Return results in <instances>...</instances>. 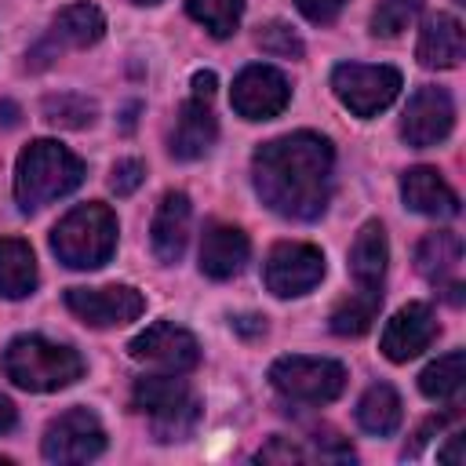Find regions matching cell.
I'll return each instance as SVG.
<instances>
[{"label": "cell", "mask_w": 466, "mask_h": 466, "mask_svg": "<svg viewBox=\"0 0 466 466\" xmlns=\"http://www.w3.org/2000/svg\"><path fill=\"white\" fill-rule=\"evenodd\" d=\"M331 142L313 131H295L255 149L251 178L262 204L284 218L313 222L331 200Z\"/></svg>", "instance_id": "obj_1"}, {"label": "cell", "mask_w": 466, "mask_h": 466, "mask_svg": "<svg viewBox=\"0 0 466 466\" xmlns=\"http://www.w3.org/2000/svg\"><path fill=\"white\" fill-rule=\"evenodd\" d=\"M80 182H84L80 157L51 138L25 146L15 164V200L22 211H36V208L73 193Z\"/></svg>", "instance_id": "obj_2"}, {"label": "cell", "mask_w": 466, "mask_h": 466, "mask_svg": "<svg viewBox=\"0 0 466 466\" xmlns=\"http://www.w3.org/2000/svg\"><path fill=\"white\" fill-rule=\"evenodd\" d=\"M0 368L15 386L33 390V393L62 390L84 375V360L76 350H69L62 342H47L40 335H22V339L7 342Z\"/></svg>", "instance_id": "obj_3"}, {"label": "cell", "mask_w": 466, "mask_h": 466, "mask_svg": "<svg viewBox=\"0 0 466 466\" xmlns=\"http://www.w3.org/2000/svg\"><path fill=\"white\" fill-rule=\"evenodd\" d=\"M51 251L69 269H98L116 251V215L106 204H80L51 229Z\"/></svg>", "instance_id": "obj_4"}, {"label": "cell", "mask_w": 466, "mask_h": 466, "mask_svg": "<svg viewBox=\"0 0 466 466\" xmlns=\"http://www.w3.org/2000/svg\"><path fill=\"white\" fill-rule=\"evenodd\" d=\"M131 404L142 415H149L157 441H186L200 419V404L193 390L167 371L138 379L131 390Z\"/></svg>", "instance_id": "obj_5"}, {"label": "cell", "mask_w": 466, "mask_h": 466, "mask_svg": "<svg viewBox=\"0 0 466 466\" xmlns=\"http://www.w3.org/2000/svg\"><path fill=\"white\" fill-rule=\"evenodd\" d=\"M269 382L288 400L328 404L346 390V368L328 357H280L269 368Z\"/></svg>", "instance_id": "obj_6"}, {"label": "cell", "mask_w": 466, "mask_h": 466, "mask_svg": "<svg viewBox=\"0 0 466 466\" xmlns=\"http://www.w3.org/2000/svg\"><path fill=\"white\" fill-rule=\"evenodd\" d=\"M331 87L339 102L357 116L382 113L400 95V73L393 66H364V62H342L331 73Z\"/></svg>", "instance_id": "obj_7"}, {"label": "cell", "mask_w": 466, "mask_h": 466, "mask_svg": "<svg viewBox=\"0 0 466 466\" xmlns=\"http://www.w3.org/2000/svg\"><path fill=\"white\" fill-rule=\"evenodd\" d=\"M266 288L280 299H291V295H306L320 284L324 277V255L320 248L313 244H302V240H280L269 248L266 255Z\"/></svg>", "instance_id": "obj_8"}, {"label": "cell", "mask_w": 466, "mask_h": 466, "mask_svg": "<svg viewBox=\"0 0 466 466\" xmlns=\"http://www.w3.org/2000/svg\"><path fill=\"white\" fill-rule=\"evenodd\" d=\"M127 353L138 360V364H149L157 371H167V375H182V371H193L197 360H200V346L197 339L178 328V324H149L142 335H135L127 342Z\"/></svg>", "instance_id": "obj_9"}, {"label": "cell", "mask_w": 466, "mask_h": 466, "mask_svg": "<svg viewBox=\"0 0 466 466\" xmlns=\"http://www.w3.org/2000/svg\"><path fill=\"white\" fill-rule=\"evenodd\" d=\"M106 448V430L87 408L62 411L44 433V459L47 462H91Z\"/></svg>", "instance_id": "obj_10"}, {"label": "cell", "mask_w": 466, "mask_h": 466, "mask_svg": "<svg viewBox=\"0 0 466 466\" xmlns=\"http://www.w3.org/2000/svg\"><path fill=\"white\" fill-rule=\"evenodd\" d=\"M66 306L91 328H120L142 317L146 299L127 284H106V288H69Z\"/></svg>", "instance_id": "obj_11"}, {"label": "cell", "mask_w": 466, "mask_h": 466, "mask_svg": "<svg viewBox=\"0 0 466 466\" xmlns=\"http://www.w3.org/2000/svg\"><path fill=\"white\" fill-rule=\"evenodd\" d=\"M288 98H291V87H288L284 73L273 69V66H262V62L258 66H244L237 73L233 95H229L233 109L244 120H269L288 106Z\"/></svg>", "instance_id": "obj_12"}, {"label": "cell", "mask_w": 466, "mask_h": 466, "mask_svg": "<svg viewBox=\"0 0 466 466\" xmlns=\"http://www.w3.org/2000/svg\"><path fill=\"white\" fill-rule=\"evenodd\" d=\"M451 124H455V106H451V95L444 87H419L404 109V120H400V138L415 149H426V146H437L451 135Z\"/></svg>", "instance_id": "obj_13"}, {"label": "cell", "mask_w": 466, "mask_h": 466, "mask_svg": "<svg viewBox=\"0 0 466 466\" xmlns=\"http://www.w3.org/2000/svg\"><path fill=\"white\" fill-rule=\"evenodd\" d=\"M433 335H437V317H433V309H430L426 302H408V306H400V309L390 317V324H386V331H382V353H386L393 364H404V360L419 357V353L433 342Z\"/></svg>", "instance_id": "obj_14"}, {"label": "cell", "mask_w": 466, "mask_h": 466, "mask_svg": "<svg viewBox=\"0 0 466 466\" xmlns=\"http://www.w3.org/2000/svg\"><path fill=\"white\" fill-rule=\"evenodd\" d=\"M218 138V120L208 106V98H189L178 106L175 127H171V157L178 160H200Z\"/></svg>", "instance_id": "obj_15"}, {"label": "cell", "mask_w": 466, "mask_h": 466, "mask_svg": "<svg viewBox=\"0 0 466 466\" xmlns=\"http://www.w3.org/2000/svg\"><path fill=\"white\" fill-rule=\"evenodd\" d=\"M248 262V233L229 222H208L200 240V273L211 280H229Z\"/></svg>", "instance_id": "obj_16"}, {"label": "cell", "mask_w": 466, "mask_h": 466, "mask_svg": "<svg viewBox=\"0 0 466 466\" xmlns=\"http://www.w3.org/2000/svg\"><path fill=\"white\" fill-rule=\"evenodd\" d=\"M189 197L182 189H171L164 193L157 215H153V229H149V244H153V255L160 262H178L182 251H186V240H189Z\"/></svg>", "instance_id": "obj_17"}, {"label": "cell", "mask_w": 466, "mask_h": 466, "mask_svg": "<svg viewBox=\"0 0 466 466\" xmlns=\"http://www.w3.org/2000/svg\"><path fill=\"white\" fill-rule=\"evenodd\" d=\"M400 197L411 211L430 215V218H451L459 215V197L455 189L433 171V167H411L400 178Z\"/></svg>", "instance_id": "obj_18"}, {"label": "cell", "mask_w": 466, "mask_h": 466, "mask_svg": "<svg viewBox=\"0 0 466 466\" xmlns=\"http://www.w3.org/2000/svg\"><path fill=\"white\" fill-rule=\"evenodd\" d=\"M462 51H466V33H462V22L455 15H433L426 25H422V36H419V62L430 66V69H451L462 62Z\"/></svg>", "instance_id": "obj_19"}, {"label": "cell", "mask_w": 466, "mask_h": 466, "mask_svg": "<svg viewBox=\"0 0 466 466\" xmlns=\"http://www.w3.org/2000/svg\"><path fill=\"white\" fill-rule=\"evenodd\" d=\"M386 262H390V244L382 222H364L350 248V273L357 288H382Z\"/></svg>", "instance_id": "obj_20"}, {"label": "cell", "mask_w": 466, "mask_h": 466, "mask_svg": "<svg viewBox=\"0 0 466 466\" xmlns=\"http://www.w3.org/2000/svg\"><path fill=\"white\" fill-rule=\"evenodd\" d=\"M459 262H462V240L451 229L426 233L415 248V269L433 284H451Z\"/></svg>", "instance_id": "obj_21"}, {"label": "cell", "mask_w": 466, "mask_h": 466, "mask_svg": "<svg viewBox=\"0 0 466 466\" xmlns=\"http://www.w3.org/2000/svg\"><path fill=\"white\" fill-rule=\"evenodd\" d=\"M36 288V258L33 248L18 237L0 240V295L4 299H25Z\"/></svg>", "instance_id": "obj_22"}, {"label": "cell", "mask_w": 466, "mask_h": 466, "mask_svg": "<svg viewBox=\"0 0 466 466\" xmlns=\"http://www.w3.org/2000/svg\"><path fill=\"white\" fill-rule=\"evenodd\" d=\"M382 306V288H357L331 309V331L342 339H357L371 328Z\"/></svg>", "instance_id": "obj_23"}, {"label": "cell", "mask_w": 466, "mask_h": 466, "mask_svg": "<svg viewBox=\"0 0 466 466\" xmlns=\"http://www.w3.org/2000/svg\"><path fill=\"white\" fill-rule=\"evenodd\" d=\"M462 386H466V353L462 350H451L448 357L433 360L419 375V390L437 404H455L462 397Z\"/></svg>", "instance_id": "obj_24"}, {"label": "cell", "mask_w": 466, "mask_h": 466, "mask_svg": "<svg viewBox=\"0 0 466 466\" xmlns=\"http://www.w3.org/2000/svg\"><path fill=\"white\" fill-rule=\"evenodd\" d=\"M400 397H397V390L390 386V382H375V386H368L364 390V397H360V404H357V422L368 430V433H375V437H386V433H393L397 426H400Z\"/></svg>", "instance_id": "obj_25"}, {"label": "cell", "mask_w": 466, "mask_h": 466, "mask_svg": "<svg viewBox=\"0 0 466 466\" xmlns=\"http://www.w3.org/2000/svg\"><path fill=\"white\" fill-rule=\"evenodd\" d=\"M106 33V18L95 4H69L55 15V36L73 44V47H87L98 44Z\"/></svg>", "instance_id": "obj_26"}, {"label": "cell", "mask_w": 466, "mask_h": 466, "mask_svg": "<svg viewBox=\"0 0 466 466\" xmlns=\"http://www.w3.org/2000/svg\"><path fill=\"white\" fill-rule=\"evenodd\" d=\"M186 11L211 33V36H229L244 15V0H186Z\"/></svg>", "instance_id": "obj_27"}, {"label": "cell", "mask_w": 466, "mask_h": 466, "mask_svg": "<svg viewBox=\"0 0 466 466\" xmlns=\"http://www.w3.org/2000/svg\"><path fill=\"white\" fill-rule=\"evenodd\" d=\"M98 106L87 95H47L44 98V120L55 127H87L95 120Z\"/></svg>", "instance_id": "obj_28"}, {"label": "cell", "mask_w": 466, "mask_h": 466, "mask_svg": "<svg viewBox=\"0 0 466 466\" xmlns=\"http://www.w3.org/2000/svg\"><path fill=\"white\" fill-rule=\"evenodd\" d=\"M419 15H422V0H382L371 15V33L375 36H400Z\"/></svg>", "instance_id": "obj_29"}, {"label": "cell", "mask_w": 466, "mask_h": 466, "mask_svg": "<svg viewBox=\"0 0 466 466\" xmlns=\"http://www.w3.org/2000/svg\"><path fill=\"white\" fill-rule=\"evenodd\" d=\"M255 40L273 58H302V40H299V33H291L288 22H266Z\"/></svg>", "instance_id": "obj_30"}, {"label": "cell", "mask_w": 466, "mask_h": 466, "mask_svg": "<svg viewBox=\"0 0 466 466\" xmlns=\"http://www.w3.org/2000/svg\"><path fill=\"white\" fill-rule=\"evenodd\" d=\"M142 178H146V164L135 160V157H127V160H116V164H113L109 189H113L116 197H131V193L142 186Z\"/></svg>", "instance_id": "obj_31"}, {"label": "cell", "mask_w": 466, "mask_h": 466, "mask_svg": "<svg viewBox=\"0 0 466 466\" xmlns=\"http://www.w3.org/2000/svg\"><path fill=\"white\" fill-rule=\"evenodd\" d=\"M295 459H306V451H302L291 437H273V441L258 451V462H295Z\"/></svg>", "instance_id": "obj_32"}, {"label": "cell", "mask_w": 466, "mask_h": 466, "mask_svg": "<svg viewBox=\"0 0 466 466\" xmlns=\"http://www.w3.org/2000/svg\"><path fill=\"white\" fill-rule=\"evenodd\" d=\"M342 7H346V0H299V11H302L309 22H317V25L335 22Z\"/></svg>", "instance_id": "obj_33"}, {"label": "cell", "mask_w": 466, "mask_h": 466, "mask_svg": "<svg viewBox=\"0 0 466 466\" xmlns=\"http://www.w3.org/2000/svg\"><path fill=\"white\" fill-rule=\"evenodd\" d=\"M233 328L244 335V339H258V335H266V320L262 317H233Z\"/></svg>", "instance_id": "obj_34"}, {"label": "cell", "mask_w": 466, "mask_h": 466, "mask_svg": "<svg viewBox=\"0 0 466 466\" xmlns=\"http://www.w3.org/2000/svg\"><path fill=\"white\" fill-rule=\"evenodd\" d=\"M211 95H215V73L211 69L193 73V98H211Z\"/></svg>", "instance_id": "obj_35"}, {"label": "cell", "mask_w": 466, "mask_h": 466, "mask_svg": "<svg viewBox=\"0 0 466 466\" xmlns=\"http://www.w3.org/2000/svg\"><path fill=\"white\" fill-rule=\"evenodd\" d=\"M441 462H451V466H462V433H451V444L444 451H437Z\"/></svg>", "instance_id": "obj_36"}, {"label": "cell", "mask_w": 466, "mask_h": 466, "mask_svg": "<svg viewBox=\"0 0 466 466\" xmlns=\"http://www.w3.org/2000/svg\"><path fill=\"white\" fill-rule=\"evenodd\" d=\"M18 116H22V109H18L15 102H7V98H4V102H0V127H15V124H18Z\"/></svg>", "instance_id": "obj_37"}, {"label": "cell", "mask_w": 466, "mask_h": 466, "mask_svg": "<svg viewBox=\"0 0 466 466\" xmlns=\"http://www.w3.org/2000/svg\"><path fill=\"white\" fill-rule=\"evenodd\" d=\"M11 426H15V404L0 393V433H7Z\"/></svg>", "instance_id": "obj_38"}, {"label": "cell", "mask_w": 466, "mask_h": 466, "mask_svg": "<svg viewBox=\"0 0 466 466\" xmlns=\"http://www.w3.org/2000/svg\"><path fill=\"white\" fill-rule=\"evenodd\" d=\"M138 4H157V0H138Z\"/></svg>", "instance_id": "obj_39"}, {"label": "cell", "mask_w": 466, "mask_h": 466, "mask_svg": "<svg viewBox=\"0 0 466 466\" xmlns=\"http://www.w3.org/2000/svg\"><path fill=\"white\" fill-rule=\"evenodd\" d=\"M455 4H466V0H455Z\"/></svg>", "instance_id": "obj_40"}, {"label": "cell", "mask_w": 466, "mask_h": 466, "mask_svg": "<svg viewBox=\"0 0 466 466\" xmlns=\"http://www.w3.org/2000/svg\"><path fill=\"white\" fill-rule=\"evenodd\" d=\"M0 462H7V459H0Z\"/></svg>", "instance_id": "obj_41"}]
</instances>
